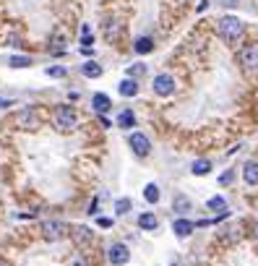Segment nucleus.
Listing matches in <instances>:
<instances>
[{
  "label": "nucleus",
  "mask_w": 258,
  "mask_h": 266,
  "mask_svg": "<svg viewBox=\"0 0 258 266\" xmlns=\"http://www.w3.org/2000/svg\"><path fill=\"white\" fill-rule=\"evenodd\" d=\"M219 37L227 42H238L242 37V21L238 16H224L219 21Z\"/></svg>",
  "instance_id": "f257e3e1"
},
{
  "label": "nucleus",
  "mask_w": 258,
  "mask_h": 266,
  "mask_svg": "<svg viewBox=\"0 0 258 266\" xmlns=\"http://www.w3.org/2000/svg\"><path fill=\"white\" fill-rule=\"evenodd\" d=\"M55 125H58V131H73L76 128V112L68 104L55 110Z\"/></svg>",
  "instance_id": "f03ea898"
},
{
  "label": "nucleus",
  "mask_w": 258,
  "mask_h": 266,
  "mask_svg": "<svg viewBox=\"0 0 258 266\" xmlns=\"http://www.w3.org/2000/svg\"><path fill=\"white\" fill-rule=\"evenodd\" d=\"M154 92L159 94V97H170V94H175V79L172 76H167V73H159V76H154Z\"/></svg>",
  "instance_id": "7ed1b4c3"
},
{
  "label": "nucleus",
  "mask_w": 258,
  "mask_h": 266,
  "mask_svg": "<svg viewBox=\"0 0 258 266\" xmlns=\"http://www.w3.org/2000/svg\"><path fill=\"white\" fill-rule=\"evenodd\" d=\"M107 258H110L112 266H123V264L131 261V250H128V246H123V243H115V246H110Z\"/></svg>",
  "instance_id": "20e7f679"
},
{
  "label": "nucleus",
  "mask_w": 258,
  "mask_h": 266,
  "mask_svg": "<svg viewBox=\"0 0 258 266\" xmlns=\"http://www.w3.org/2000/svg\"><path fill=\"white\" fill-rule=\"evenodd\" d=\"M131 149H133V154H139V157H146L149 151H151V141H149V136L146 133H131Z\"/></svg>",
  "instance_id": "39448f33"
},
{
  "label": "nucleus",
  "mask_w": 258,
  "mask_h": 266,
  "mask_svg": "<svg viewBox=\"0 0 258 266\" xmlns=\"http://www.w3.org/2000/svg\"><path fill=\"white\" fill-rule=\"evenodd\" d=\"M42 235H44V240H50V243H55V240H60L65 235V225L63 222H44L42 225Z\"/></svg>",
  "instance_id": "423d86ee"
},
{
  "label": "nucleus",
  "mask_w": 258,
  "mask_h": 266,
  "mask_svg": "<svg viewBox=\"0 0 258 266\" xmlns=\"http://www.w3.org/2000/svg\"><path fill=\"white\" fill-rule=\"evenodd\" d=\"M240 63L245 68H258V44H245L240 50Z\"/></svg>",
  "instance_id": "0eeeda50"
},
{
  "label": "nucleus",
  "mask_w": 258,
  "mask_h": 266,
  "mask_svg": "<svg viewBox=\"0 0 258 266\" xmlns=\"http://www.w3.org/2000/svg\"><path fill=\"white\" fill-rule=\"evenodd\" d=\"M242 178L248 185H258V162H245L242 167Z\"/></svg>",
  "instance_id": "6e6552de"
},
{
  "label": "nucleus",
  "mask_w": 258,
  "mask_h": 266,
  "mask_svg": "<svg viewBox=\"0 0 258 266\" xmlns=\"http://www.w3.org/2000/svg\"><path fill=\"white\" fill-rule=\"evenodd\" d=\"M172 230H175L178 238H188V235L196 230V225H193V222H188V219H178V222L172 225Z\"/></svg>",
  "instance_id": "1a4fd4ad"
},
{
  "label": "nucleus",
  "mask_w": 258,
  "mask_h": 266,
  "mask_svg": "<svg viewBox=\"0 0 258 266\" xmlns=\"http://www.w3.org/2000/svg\"><path fill=\"white\" fill-rule=\"evenodd\" d=\"M92 104H94V110L99 112V115H104V112L112 107V102H110L107 94H94V97H92Z\"/></svg>",
  "instance_id": "9d476101"
},
{
  "label": "nucleus",
  "mask_w": 258,
  "mask_h": 266,
  "mask_svg": "<svg viewBox=\"0 0 258 266\" xmlns=\"http://www.w3.org/2000/svg\"><path fill=\"white\" fill-rule=\"evenodd\" d=\"M118 92L123 97H136L139 94V83H136L133 79H123L120 81V86H118Z\"/></svg>",
  "instance_id": "9b49d317"
},
{
  "label": "nucleus",
  "mask_w": 258,
  "mask_h": 266,
  "mask_svg": "<svg viewBox=\"0 0 258 266\" xmlns=\"http://www.w3.org/2000/svg\"><path fill=\"white\" fill-rule=\"evenodd\" d=\"M71 235H73V240H76V243H89V240L94 238V232L89 230V227H83V225L73 227V230H71Z\"/></svg>",
  "instance_id": "f8f14e48"
},
{
  "label": "nucleus",
  "mask_w": 258,
  "mask_h": 266,
  "mask_svg": "<svg viewBox=\"0 0 258 266\" xmlns=\"http://www.w3.org/2000/svg\"><path fill=\"white\" fill-rule=\"evenodd\" d=\"M19 123H21V128H37V125H40V120H37V115L32 110H24L19 115Z\"/></svg>",
  "instance_id": "ddd939ff"
},
{
  "label": "nucleus",
  "mask_w": 258,
  "mask_h": 266,
  "mask_svg": "<svg viewBox=\"0 0 258 266\" xmlns=\"http://www.w3.org/2000/svg\"><path fill=\"white\" fill-rule=\"evenodd\" d=\"M139 227H141V230H157V227H159V219H157L154 214H141V217H139Z\"/></svg>",
  "instance_id": "4468645a"
},
{
  "label": "nucleus",
  "mask_w": 258,
  "mask_h": 266,
  "mask_svg": "<svg viewBox=\"0 0 258 266\" xmlns=\"http://www.w3.org/2000/svg\"><path fill=\"white\" fill-rule=\"evenodd\" d=\"M151 50H154V42H151L149 37H139V40H136V52H139V55H146Z\"/></svg>",
  "instance_id": "2eb2a0df"
},
{
  "label": "nucleus",
  "mask_w": 258,
  "mask_h": 266,
  "mask_svg": "<svg viewBox=\"0 0 258 266\" xmlns=\"http://www.w3.org/2000/svg\"><path fill=\"white\" fill-rule=\"evenodd\" d=\"M209 170H211V162H209V159H196L193 167H191L193 175H209Z\"/></svg>",
  "instance_id": "dca6fc26"
},
{
  "label": "nucleus",
  "mask_w": 258,
  "mask_h": 266,
  "mask_svg": "<svg viewBox=\"0 0 258 266\" xmlns=\"http://www.w3.org/2000/svg\"><path fill=\"white\" fill-rule=\"evenodd\" d=\"M143 199H146L149 204H157L159 201V185L157 183H149L146 188H143Z\"/></svg>",
  "instance_id": "f3484780"
},
{
  "label": "nucleus",
  "mask_w": 258,
  "mask_h": 266,
  "mask_svg": "<svg viewBox=\"0 0 258 266\" xmlns=\"http://www.w3.org/2000/svg\"><path fill=\"white\" fill-rule=\"evenodd\" d=\"M81 71H83V76H86V79H99V76H102V68L97 65V63H83Z\"/></svg>",
  "instance_id": "a211bd4d"
},
{
  "label": "nucleus",
  "mask_w": 258,
  "mask_h": 266,
  "mask_svg": "<svg viewBox=\"0 0 258 266\" xmlns=\"http://www.w3.org/2000/svg\"><path fill=\"white\" fill-rule=\"evenodd\" d=\"M133 123H136V118H133L131 110H123V112L118 115V125H120V128H131Z\"/></svg>",
  "instance_id": "6ab92c4d"
},
{
  "label": "nucleus",
  "mask_w": 258,
  "mask_h": 266,
  "mask_svg": "<svg viewBox=\"0 0 258 266\" xmlns=\"http://www.w3.org/2000/svg\"><path fill=\"white\" fill-rule=\"evenodd\" d=\"M8 65H11V68H29V65H32V58H26V55H13V58L8 60Z\"/></svg>",
  "instance_id": "aec40b11"
},
{
  "label": "nucleus",
  "mask_w": 258,
  "mask_h": 266,
  "mask_svg": "<svg viewBox=\"0 0 258 266\" xmlns=\"http://www.w3.org/2000/svg\"><path fill=\"white\" fill-rule=\"evenodd\" d=\"M209 209H214V211H224V209H227V201L222 199V196H214V199H209Z\"/></svg>",
  "instance_id": "412c9836"
},
{
  "label": "nucleus",
  "mask_w": 258,
  "mask_h": 266,
  "mask_svg": "<svg viewBox=\"0 0 258 266\" xmlns=\"http://www.w3.org/2000/svg\"><path fill=\"white\" fill-rule=\"evenodd\" d=\"M191 209V201L185 196H175V211H188Z\"/></svg>",
  "instance_id": "4be33fe9"
},
{
  "label": "nucleus",
  "mask_w": 258,
  "mask_h": 266,
  "mask_svg": "<svg viewBox=\"0 0 258 266\" xmlns=\"http://www.w3.org/2000/svg\"><path fill=\"white\" fill-rule=\"evenodd\" d=\"M128 209H131V201H128V199H120V201L115 204V211H118L120 217H123V214H128Z\"/></svg>",
  "instance_id": "5701e85b"
},
{
  "label": "nucleus",
  "mask_w": 258,
  "mask_h": 266,
  "mask_svg": "<svg viewBox=\"0 0 258 266\" xmlns=\"http://www.w3.org/2000/svg\"><path fill=\"white\" fill-rule=\"evenodd\" d=\"M47 76H52V79H63V76H65V68H63V65H52V68H47Z\"/></svg>",
  "instance_id": "b1692460"
},
{
  "label": "nucleus",
  "mask_w": 258,
  "mask_h": 266,
  "mask_svg": "<svg viewBox=\"0 0 258 266\" xmlns=\"http://www.w3.org/2000/svg\"><path fill=\"white\" fill-rule=\"evenodd\" d=\"M81 47H92V37H89V26L81 29Z\"/></svg>",
  "instance_id": "393cba45"
},
{
  "label": "nucleus",
  "mask_w": 258,
  "mask_h": 266,
  "mask_svg": "<svg viewBox=\"0 0 258 266\" xmlns=\"http://www.w3.org/2000/svg\"><path fill=\"white\" fill-rule=\"evenodd\" d=\"M219 183H222V185H230V183H232V170H227L222 178H219Z\"/></svg>",
  "instance_id": "a878e982"
},
{
  "label": "nucleus",
  "mask_w": 258,
  "mask_h": 266,
  "mask_svg": "<svg viewBox=\"0 0 258 266\" xmlns=\"http://www.w3.org/2000/svg\"><path fill=\"white\" fill-rule=\"evenodd\" d=\"M128 73H131V76H141V73H143V65H136V68H128Z\"/></svg>",
  "instance_id": "bb28decb"
},
{
  "label": "nucleus",
  "mask_w": 258,
  "mask_h": 266,
  "mask_svg": "<svg viewBox=\"0 0 258 266\" xmlns=\"http://www.w3.org/2000/svg\"><path fill=\"white\" fill-rule=\"evenodd\" d=\"M222 3L227 5V8H235V5H238V0H222Z\"/></svg>",
  "instance_id": "cd10ccee"
},
{
  "label": "nucleus",
  "mask_w": 258,
  "mask_h": 266,
  "mask_svg": "<svg viewBox=\"0 0 258 266\" xmlns=\"http://www.w3.org/2000/svg\"><path fill=\"white\" fill-rule=\"evenodd\" d=\"M73 266H86V264H83V261H79V258H76V261H73Z\"/></svg>",
  "instance_id": "c85d7f7f"
},
{
  "label": "nucleus",
  "mask_w": 258,
  "mask_h": 266,
  "mask_svg": "<svg viewBox=\"0 0 258 266\" xmlns=\"http://www.w3.org/2000/svg\"><path fill=\"white\" fill-rule=\"evenodd\" d=\"M0 266H11L8 261H5V258H0Z\"/></svg>",
  "instance_id": "c756f323"
},
{
  "label": "nucleus",
  "mask_w": 258,
  "mask_h": 266,
  "mask_svg": "<svg viewBox=\"0 0 258 266\" xmlns=\"http://www.w3.org/2000/svg\"><path fill=\"white\" fill-rule=\"evenodd\" d=\"M256 240H258V227H256Z\"/></svg>",
  "instance_id": "7c9ffc66"
}]
</instances>
